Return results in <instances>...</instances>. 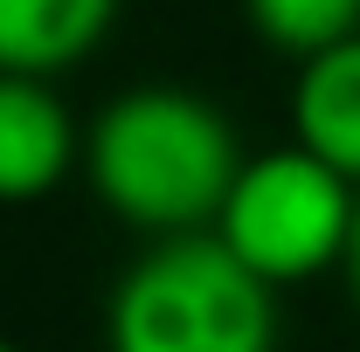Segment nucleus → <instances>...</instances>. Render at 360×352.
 <instances>
[{"instance_id":"nucleus-5","label":"nucleus","mask_w":360,"mask_h":352,"mask_svg":"<svg viewBox=\"0 0 360 352\" xmlns=\"http://www.w3.org/2000/svg\"><path fill=\"white\" fill-rule=\"evenodd\" d=\"M291 145L319 152L333 173L360 187V35L298 62L291 76Z\"/></svg>"},{"instance_id":"nucleus-9","label":"nucleus","mask_w":360,"mask_h":352,"mask_svg":"<svg viewBox=\"0 0 360 352\" xmlns=\"http://www.w3.org/2000/svg\"><path fill=\"white\" fill-rule=\"evenodd\" d=\"M0 352H21V346H14V339H0Z\"/></svg>"},{"instance_id":"nucleus-1","label":"nucleus","mask_w":360,"mask_h":352,"mask_svg":"<svg viewBox=\"0 0 360 352\" xmlns=\"http://www.w3.org/2000/svg\"><path fill=\"white\" fill-rule=\"evenodd\" d=\"M84 173L90 194L125 228L201 235L215 228L229 187L243 173V145L208 97L174 83H139L90 118Z\"/></svg>"},{"instance_id":"nucleus-8","label":"nucleus","mask_w":360,"mask_h":352,"mask_svg":"<svg viewBox=\"0 0 360 352\" xmlns=\"http://www.w3.org/2000/svg\"><path fill=\"white\" fill-rule=\"evenodd\" d=\"M347 290H354V304H360V208H354V235H347Z\"/></svg>"},{"instance_id":"nucleus-3","label":"nucleus","mask_w":360,"mask_h":352,"mask_svg":"<svg viewBox=\"0 0 360 352\" xmlns=\"http://www.w3.org/2000/svg\"><path fill=\"white\" fill-rule=\"evenodd\" d=\"M354 208L360 187L347 173H333L305 145H277V152L243 159L215 215V235L243 269H257L270 290H284V283H312L333 263H347Z\"/></svg>"},{"instance_id":"nucleus-4","label":"nucleus","mask_w":360,"mask_h":352,"mask_svg":"<svg viewBox=\"0 0 360 352\" xmlns=\"http://www.w3.org/2000/svg\"><path fill=\"white\" fill-rule=\"evenodd\" d=\"M84 159V132L49 76H0V208L49 201Z\"/></svg>"},{"instance_id":"nucleus-6","label":"nucleus","mask_w":360,"mask_h":352,"mask_svg":"<svg viewBox=\"0 0 360 352\" xmlns=\"http://www.w3.org/2000/svg\"><path fill=\"white\" fill-rule=\"evenodd\" d=\"M118 0H0V76H63L111 35Z\"/></svg>"},{"instance_id":"nucleus-7","label":"nucleus","mask_w":360,"mask_h":352,"mask_svg":"<svg viewBox=\"0 0 360 352\" xmlns=\"http://www.w3.org/2000/svg\"><path fill=\"white\" fill-rule=\"evenodd\" d=\"M243 7H250L257 35L298 62L360 35V0H243Z\"/></svg>"},{"instance_id":"nucleus-2","label":"nucleus","mask_w":360,"mask_h":352,"mask_svg":"<svg viewBox=\"0 0 360 352\" xmlns=\"http://www.w3.org/2000/svg\"><path fill=\"white\" fill-rule=\"evenodd\" d=\"M104 352H277V290L215 228L160 235L111 283Z\"/></svg>"}]
</instances>
